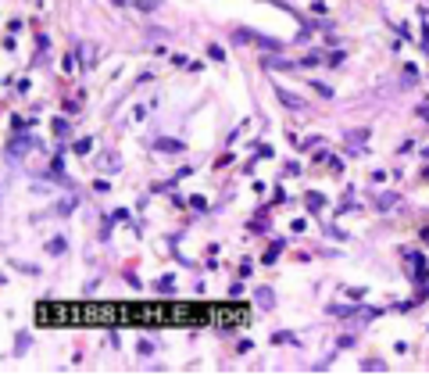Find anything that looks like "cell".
Masks as SVG:
<instances>
[{"label":"cell","mask_w":429,"mask_h":376,"mask_svg":"<svg viewBox=\"0 0 429 376\" xmlns=\"http://www.w3.org/2000/svg\"><path fill=\"white\" fill-rule=\"evenodd\" d=\"M157 147H161L165 154H175V151H182V143H175V140H157Z\"/></svg>","instance_id":"cell-1"},{"label":"cell","mask_w":429,"mask_h":376,"mask_svg":"<svg viewBox=\"0 0 429 376\" xmlns=\"http://www.w3.org/2000/svg\"><path fill=\"white\" fill-rule=\"evenodd\" d=\"M279 101H283V104H290V108H301V101H297L293 93H286V90H279Z\"/></svg>","instance_id":"cell-2"}]
</instances>
